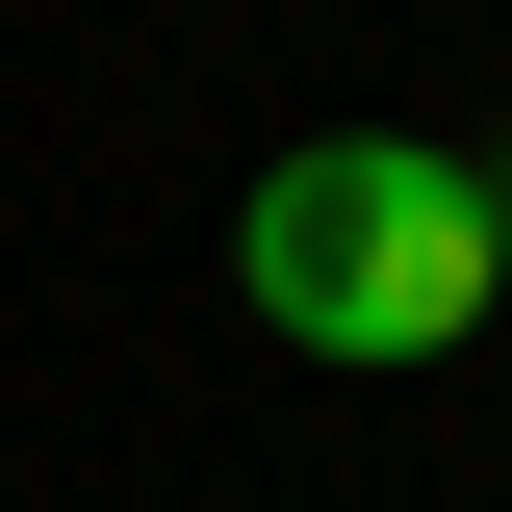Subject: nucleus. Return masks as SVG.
Wrapping results in <instances>:
<instances>
[{
    "label": "nucleus",
    "instance_id": "obj_1",
    "mask_svg": "<svg viewBox=\"0 0 512 512\" xmlns=\"http://www.w3.org/2000/svg\"><path fill=\"white\" fill-rule=\"evenodd\" d=\"M231 282H256V333H308V359H461V333L512 308L487 154H436V128H308V154H256Z\"/></svg>",
    "mask_w": 512,
    "mask_h": 512
},
{
    "label": "nucleus",
    "instance_id": "obj_2",
    "mask_svg": "<svg viewBox=\"0 0 512 512\" xmlns=\"http://www.w3.org/2000/svg\"><path fill=\"white\" fill-rule=\"evenodd\" d=\"M487 231H512V154H487Z\"/></svg>",
    "mask_w": 512,
    "mask_h": 512
}]
</instances>
